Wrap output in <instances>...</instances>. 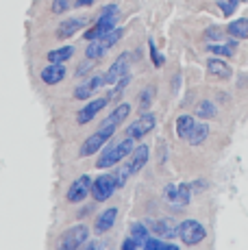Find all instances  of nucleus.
Returning <instances> with one entry per match:
<instances>
[{"label": "nucleus", "instance_id": "f257e3e1", "mask_svg": "<svg viewBox=\"0 0 248 250\" xmlns=\"http://www.w3.org/2000/svg\"><path fill=\"white\" fill-rule=\"evenodd\" d=\"M128 113H131V107H128L126 103L118 104V107L111 111V115H107V118L103 120V124L98 126V131L94 133V135H89L87 139H85V144L81 146L79 155H81V157H89V155H94V152L103 150L104 144L111 139V135L116 133V128L120 126L124 120H126Z\"/></svg>", "mask_w": 248, "mask_h": 250}, {"label": "nucleus", "instance_id": "f03ea898", "mask_svg": "<svg viewBox=\"0 0 248 250\" xmlns=\"http://www.w3.org/2000/svg\"><path fill=\"white\" fill-rule=\"evenodd\" d=\"M133 150H135V139H131V137L122 139L120 144H111V146H107L100 152L96 167H116L118 163H120L124 157L131 155Z\"/></svg>", "mask_w": 248, "mask_h": 250}, {"label": "nucleus", "instance_id": "7ed1b4c3", "mask_svg": "<svg viewBox=\"0 0 248 250\" xmlns=\"http://www.w3.org/2000/svg\"><path fill=\"white\" fill-rule=\"evenodd\" d=\"M118 16H120V9H118V4H107V7L100 11L96 24H94L89 31H85V40H87V42L100 40L104 33H109L111 28H116Z\"/></svg>", "mask_w": 248, "mask_h": 250}, {"label": "nucleus", "instance_id": "20e7f679", "mask_svg": "<svg viewBox=\"0 0 248 250\" xmlns=\"http://www.w3.org/2000/svg\"><path fill=\"white\" fill-rule=\"evenodd\" d=\"M176 237L185 244V246H196L205 237H207V230L198 222V220H183V222L176 227Z\"/></svg>", "mask_w": 248, "mask_h": 250}, {"label": "nucleus", "instance_id": "39448f33", "mask_svg": "<svg viewBox=\"0 0 248 250\" xmlns=\"http://www.w3.org/2000/svg\"><path fill=\"white\" fill-rule=\"evenodd\" d=\"M89 229L85 224H76V227L68 229L57 242V250H81L83 244H87Z\"/></svg>", "mask_w": 248, "mask_h": 250}, {"label": "nucleus", "instance_id": "423d86ee", "mask_svg": "<svg viewBox=\"0 0 248 250\" xmlns=\"http://www.w3.org/2000/svg\"><path fill=\"white\" fill-rule=\"evenodd\" d=\"M164 198L172 209H183V207L189 205V198H192V185H185V183L168 185L164 189Z\"/></svg>", "mask_w": 248, "mask_h": 250}, {"label": "nucleus", "instance_id": "0eeeda50", "mask_svg": "<svg viewBox=\"0 0 248 250\" xmlns=\"http://www.w3.org/2000/svg\"><path fill=\"white\" fill-rule=\"evenodd\" d=\"M116 179H113V174H100L96 181H92V198L96 200V203H104V200L111 198V194L116 191Z\"/></svg>", "mask_w": 248, "mask_h": 250}, {"label": "nucleus", "instance_id": "6e6552de", "mask_svg": "<svg viewBox=\"0 0 248 250\" xmlns=\"http://www.w3.org/2000/svg\"><path fill=\"white\" fill-rule=\"evenodd\" d=\"M155 124H157L155 113H142L135 122L128 124L124 133H126V137H131V139H142L146 133H150L152 128H155Z\"/></svg>", "mask_w": 248, "mask_h": 250}, {"label": "nucleus", "instance_id": "1a4fd4ad", "mask_svg": "<svg viewBox=\"0 0 248 250\" xmlns=\"http://www.w3.org/2000/svg\"><path fill=\"white\" fill-rule=\"evenodd\" d=\"M128 61H131V55H128V52H122V55L111 63V68L107 70V74H104V83H107V85H116L118 81H122L124 76L128 74V68H131V63H128Z\"/></svg>", "mask_w": 248, "mask_h": 250}, {"label": "nucleus", "instance_id": "9d476101", "mask_svg": "<svg viewBox=\"0 0 248 250\" xmlns=\"http://www.w3.org/2000/svg\"><path fill=\"white\" fill-rule=\"evenodd\" d=\"M103 85H107V83H104V74H94V76H89L87 81H81V85H76L74 98H76V100L92 98V96L96 94V91L103 87Z\"/></svg>", "mask_w": 248, "mask_h": 250}, {"label": "nucleus", "instance_id": "9b49d317", "mask_svg": "<svg viewBox=\"0 0 248 250\" xmlns=\"http://www.w3.org/2000/svg\"><path fill=\"white\" fill-rule=\"evenodd\" d=\"M89 191H92V179H89L87 174H83L70 185L65 198H68V203H83L85 196H87Z\"/></svg>", "mask_w": 248, "mask_h": 250}, {"label": "nucleus", "instance_id": "f8f14e48", "mask_svg": "<svg viewBox=\"0 0 248 250\" xmlns=\"http://www.w3.org/2000/svg\"><path fill=\"white\" fill-rule=\"evenodd\" d=\"M146 227L155 237H176V227L170 218H157V220H146Z\"/></svg>", "mask_w": 248, "mask_h": 250}, {"label": "nucleus", "instance_id": "ddd939ff", "mask_svg": "<svg viewBox=\"0 0 248 250\" xmlns=\"http://www.w3.org/2000/svg\"><path fill=\"white\" fill-rule=\"evenodd\" d=\"M107 104H109V98H107V96H103V98H96V100H92V103H87L79 113H76V122H79V124L92 122V120L96 118V115L103 111Z\"/></svg>", "mask_w": 248, "mask_h": 250}, {"label": "nucleus", "instance_id": "4468645a", "mask_svg": "<svg viewBox=\"0 0 248 250\" xmlns=\"http://www.w3.org/2000/svg\"><path fill=\"white\" fill-rule=\"evenodd\" d=\"M85 26H87V18H70V20H63L57 26V37L59 40H68V37L76 35Z\"/></svg>", "mask_w": 248, "mask_h": 250}, {"label": "nucleus", "instance_id": "2eb2a0df", "mask_svg": "<svg viewBox=\"0 0 248 250\" xmlns=\"http://www.w3.org/2000/svg\"><path fill=\"white\" fill-rule=\"evenodd\" d=\"M207 72L211 76H218L220 81H228L233 76L231 65H228L224 59H220V57H211V59L207 61Z\"/></svg>", "mask_w": 248, "mask_h": 250}, {"label": "nucleus", "instance_id": "dca6fc26", "mask_svg": "<svg viewBox=\"0 0 248 250\" xmlns=\"http://www.w3.org/2000/svg\"><path fill=\"white\" fill-rule=\"evenodd\" d=\"M116 218H118V209L116 207H109V209H104L103 213L96 218V222H94V230H96L98 235L107 233L109 229L116 224Z\"/></svg>", "mask_w": 248, "mask_h": 250}, {"label": "nucleus", "instance_id": "f3484780", "mask_svg": "<svg viewBox=\"0 0 248 250\" xmlns=\"http://www.w3.org/2000/svg\"><path fill=\"white\" fill-rule=\"evenodd\" d=\"M41 81H44L46 85H57L61 83V81L65 79V65L63 63H50L46 65L44 70H41Z\"/></svg>", "mask_w": 248, "mask_h": 250}, {"label": "nucleus", "instance_id": "a211bd4d", "mask_svg": "<svg viewBox=\"0 0 248 250\" xmlns=\"http://www.w3.org/2000/svg\"><path fill=\"white\" fill-rule=\"evenodd\" d=\"M150 148L148 146H137L135 150L131 152V161H128V166H131V172H133V176L137 174V172L142 170V167L146 166V161H148V155H150Z\"/></svg>", "mask_w": 248, "mask_h": 250}, {"label": "nucleus", "instance_id": "6ab92c4d", "mask_svg": "<svg viewBox=\"0 0 248 250\" xmlns=\"http://www.w3.org/2000/svg\"><path fill=\"white\" fill-rule=\"evenodd\" d=\"M227 33L233 37V40H248V20L246 18H240V20H233L227 26Z\"/></svg>", "mask_w": 248, "mask_h": 250}, {"label": "nucleus", "instance_id": "aec40b11", "mask_svg": "<svg viewBox=\"0 0 248 250\" xmlns=\"http://www.w3.org/2000/svg\"><path fill=\"white\" fill-rule=\"evenodd\" d=\"M72 55H74L72 46H61V48H57V50H50L46 59H48V63H65Z\"/></svg>", "mask_w": 248, "mask_h": 250}, {"label": "nucleus", "instance_id": "412c9836", "mask_svg": "<svg viewBox=\"0 0 248 250\" xmlns=\"http://www.w3.org/2000/svg\"><path fill=\"white\" fill-rule=\"evenodd\" d=\"M207 137H209V126L205 122H200V124H194V128H192V133H189L187 142L192 144V146H200V144H203Z\"/></svg>", "mask_w": 248, "mask_h": 250}, {"label": "nucleus", "instance_id": "4be33fe9", "mask_svg": "<svg viewBox=\"0 0 248 250\" xmlns=\"http://www.w3.org/2000/svg\"><path fill=\"white\" fill-rule=\"evenodd\" d=\"M194 128V118L192 115H179V120H176V135H179L181 139H187L189 133H192Z\"/></svg>", "mask_w": 248, "mask_h": 250}, {"label": "nucleus", "instance_id": "5701e85b", "mask_svg": "<svg viewBox=\"0 0 248 250\" xmlns=\"http://www.w3.org/2000/svg\"><path fill=\"white\" fill-rule=\"evenodd\" d=\"M235 46H237V40H231L228 44H209L207 50L218 57H233L235 55Z\"/></svg>", "mask_w": 248, "mask_h": 250}, {"label": "nucleus", "instance_id": "b1692460", "mask_svg": "<svg viewBox=\"0 0 248 250\" xmlns=\"http://www.w3.org/2000/svg\"><path fill=\"white\" fill-rule=\"evenodd\" d=\"M131 237L135 239L137 246H144L146 239L150 237V230H148V227H146L144 222H135V224L131 227Z\"/></svg>", "mask_w": 248, "mask_h": 250}, {"label": "nucleus", "instance_id": "393cba45", "mask_svg": "<svg viewBox=\"0 0 248 250\" xmlns=\"http://www.w3.org/2000/svg\"><path fill=\"white\" fill-rule=\"evenodd\" d=\"M109 48L103 44L100 40H94V42H89V46L85 48V57L87 59H94V61H98V59H103L104 57V52H107Z\"/></svg>", "mask_w": 248, "mask_h": 250}, {"label": "nucleus", "instance_id": "a878e982", "mask_svg": "<svg viewBox=\"0 0 248 250\" xmlns=\"http://www.w3.org/2000/svg\"><path fill=\"white\" fill-rule=\"evenodd\" d=\"M196 115L200 120H211V118H216L218 115V109H216V104H213L211 100H203V103L196 104Z\"/></svg>", "mask_w": 248, "mask_h": 250}, {"label": "nucleus", "instance_id": "bb28decb", "mask_svg": "<svg viewBox=\"0 0 248 250\" xmlns=\"http://www.w3.org/2000/svg\"><path fill=\"white\" fill-rule=\"evenodd\" d=\"M142 248L144 250H179V246H174L172 242H168V239H157V237H148Z\"/></svg>", "mask_w": 248, "mask_h": 250}, {"label": "nucleus", "instance_id": "cd10ccee", "mask_svg": "<svg viewBox=\"0 0 248 250\" xmlns=\"http://www.w3.org/2000/svg\"><path fill=\"white\" fill-rule=\"evenodd\" d=\"M124 35V28H120V26H116V28H111L109 33H104L103 37H100V42H103L107 48H111V46H116L118 42H120V37Z\"/></svg>", "mask_w": 248, "mask_h": 250}, {"label": "nucleus", "instance_id": "c85d7f7f", "mask_svg": "<svg viewBox=\"0 0 248 250\" xmlns=\"http://www.w3.org/2000/svg\"><path fill=\"white\" fill-rule=\"evenodd\" d=\"M133 176V172H131V166H118L116 167V174H113V179H116V187H124V183H126L128 179Z\"/></svg>", "mask_w": 248, "mask_h": 250}, {"label": "nucleus", "instance_id": "c756f323", "mask_svg": "<svg viewBox=\"0 0 248 250\" xmlns=\"http://www.w3.org/2000/svg\"><path fill=\"white\" fill-rule=\"evenodd\" d=\"M72 7V0H52L50 4V11L55 13V16H61L63 11H68V9Z\"/></svg>", "mask_w": 248, "mask_h": 250}, {"label": "nucleus", "instance_id": "7c9ffc66", "mask_svg": "<svg viewBox=\"0 0 248 250\" xmlns=\"http://www.w3.org/2000/svg\"><path fill=\"white\" fill-rule=\"evenodd\" d=\"M152 96H155V87H146L144 91H142V96H140V107L142 109H148L150 107V103H152Z\"/></svg>", "mask_w": 248, "mask_h": 250}, {"label": "nucleus", "instance_id": "2f4dec72", "mask_svg": "<svg viewBox=\"0 0 248 250\" xmlns=\"http://www.w3.org/2000/svg\"><path fill=\"white\" fill-rule=\"evenodd\" d=\"M205 40H209V42H220V40H222V28H218V26L207 28V31H205Z\"/></svg>", "mask_w": 248, "mask_h": 250}, {"label": "nucleus", "instance_id": "473e14b6", "mask_svg": "<svg viewBox=\"0 0 248 250\" xmlns=\"http://www.w3.org/2000/svg\"><path fill=\"white\" fill-rule=\"evenodd\" d=\"M148 48H150V57H152V63L157 65V68H161V65H164V57L159 55V50H157L155 48V42H148Z\"/></svg>", "mask_w": 248, "mask_h": 250}, {"label": "nucleus", "instance_id": "72a5a7b5", "mask_svg": "<svg viewBox=\"0 0 248 250\" xmlns=\"http://www.w3.org/2000/svg\"><path fill=\"white\" fill-rule=\"evenodd\" d=\"M94 65H96V63H94V59H85L83 65H79V68H76V76H79V79H81V76H85L89 70L94 68Z\"/></svg>", "mask_w": 248, "mask_h": 250}, {"label": "nucleus", "instance_id": "f704fd0d", "mask_svg": "<svg viewBox=\"0 0 248 250\" xmlns=\"http://www.w3.org/2000/svg\"><path fill=\"white\" fill-rule=\"evenodd\" d=\"M137 248H140V246L135 244V239H133L131 235H128V237L124 239V244H122V250H137Z\"/></svg>", "mask_w": 248, "mask_h": 250}, {"label": "nucleus", "instance_id": "c9c22d12", "mask_svg": "<svg viewBox=\"0 0 248 250\" xmlns=\"http://www.w3.org/2000/svg\"><path fill=\"white\" fill-rule=\"evenodd\" d=\"M218 4H220V9L224 11V16H231L233 13V7L228 4V0H218Z\"/></svg>", "mask_w": 248, "mask_h": 250}, {"label": "nucleus", "instance_id": "e433bc0d", "mask_svg": "<svg viewBox=\"0 0 248 250\" xmlns=\"http://www.w3.org/2000/svg\"><path fill=\"white\" fill-rule=\"evenodd\" d=\"M83 250H104V242H89Z\"/></svg>", "mask_w": 248, "mask_h": 250}, {"label": "nucleus", "instance_id": "4c0bfd02", "mask_svg": "<svg viewBox=\"0 0 248 250\" xmlns=\"http://www.w3.org/2000/svg\"><path fill=\"white\" fill-rule=\"evenodd\" d=\"M96 0H76V7H89V4H94Z\"/></svg>", "mask_w": 248, "mask_h": 250}, {"label": "nucleus", "instance_id": "58836bf2", "mask_svg": "<svg viewBox=\"0 0 248 250\" xmlns=\"http://www.w3.org/2000/svg\"><path fill=\"white\" fill-rule=\"evenodd\" d=\"M242 2H244V0H228V4H231V7H233V9H235V7H237V4H242Z\"/></svg>", "mask_w": 248, "mask_h": 250}]
</instances>
